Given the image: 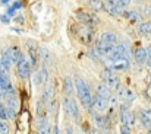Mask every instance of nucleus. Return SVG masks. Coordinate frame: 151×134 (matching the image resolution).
Returning a JSON list of instances; mask_svg holds the SVG:
<instances>
[{
    "label": "nucleus",
    "instance_id": "f257e3e1",
    "mask_svg": "<svg viewBox=\"0 0 151 134\" xmlns=\"http://www.w3.org/2000/svg\"><path fill=\"white\" fill-rule=\"evenodd\" d=\"M75 89H76L78 98H79L82 106L90 111L91 109V102H93V95H91V90H90V86L87 85V82L79 76L75 77Z\"/></svg>",
    "mask_w": 151,
    "mask_h": 134
},
{
    "label": "nucleus",
    "instance_id": "f03ea898",
    "mask_svg": "<svg viewBox=\"0 0 151 134\" xmlns=\"http://www.w3.org/2000/svg\"><path fill=\"white\" fill-rule=\"evenodd\" d=\"M107 66H109V70H111V72H125L129 69V58L122 57L117 60H110V61H107Z\"/></svg>",
    "mask_w": 151,
    "mask_h": 134
},
{
    "label": "nucleus",
    "instance_id": "7ed1b4c3",
    "mask_svg": "<svg viewBox=\"0 0 151 134\" xmlns=\"http://www.w3.org/2000/svg\"><path fill=\"white\" fill-rule=\"evenodd\" d=\"M16 64H18V76L21 79H28L29 72H31V61H29V58L22 55L21 60Z\"/></svg>",
    "mask_w": 151,
    "mask_h": 134
},
{
    "label": "nucleus",
    "instance_id": "20e7f679",
    "mask_svg": "<svg viewBox=\"0 0 151 134\" xmlns=\"http://www.w3.org/2000/svg\"><path fill=\"white\" fill-rule=\"evenodd\" d=\"M79 41L82 44H91L93 40H94V32L91 29V26H82V28H78V32H76Z\"/></svg>",
    "mask_w": 151,
    "mask_h": 134
},
{
    "label": "nucleus",
    "instance_id": "39448f33",
    "mask_svg": "<svg viewBox=\"0 0 151 134\" xmlns=\"http://www.w3.org/2000/svg\"><path fill=\"white\" fill-rule=\"evenodd\" d=\"M101 77H103V80L106 82V85L111 89H117L119 86H120V82H119V79L111 73V70H104L103 73H101Z\"/></svg>",
    "mask_w": 151,
    "mask_h": 134
},
{
    "label": "nucleus",
    "instance_id": "423d86ee",
    "mask_svg": "<svg viewBox=\"0 0 151 134\" xmlns=\"http://www.w3.org/2000/svg\"><path fill=\"white\" fill-rule=\"evenodd\" d=\"M63 106H65L66 114H68V115H70L73 120H78V118H79L78 106H76V104H75L70 98H65V99H63Z\"/></svg>",
    "mask_w": 151,
    "mask_h": 134
},
{
    "label": "nucleus",
    "instance_id": "0eeeda50",
    "mask_svg": "<svg viewBox=\"0 0 151 134\" xmlns=\"http://www.w3.org/2000/svg\"><path fill=\"white\" fill-rule=\"evenodd\" d=\"M91 108H94L99 112H104L109 108V99H106V98L96 93V96L93 98V102H91Z\"/></svg>",
    "mask_w": 151,
    "mask_h": 134
},
{
    "label": "nucleus",
    "instance_id": "6e6552de",
    "mask_svg": "<svg viewBox=\"0 0 151 134\" xmlns=\"http://www.w3.org/2000/svg\"><path fill=\"white\" fill-rule=\"evenodd\" d=\"M117 99H122L123 102H134L135 99H137V95H135V92L131 89H128V88H117Z\"/></svg>",
    "mask_w": 151,
    "mask_h": 134
},
{
    "label": "nucleus",
    "instance_id": "1a4fd4ad",
    "mask_svg": "<svg viewBox=\"0 0 151 134\" xmlns=\"http://www.w3.org/2000/svg\"><path fill=\"white\" fill-rule=\"evenodd\" d=\"M119 117H120L122 125H126V127H132L134 125V115H132V112L129 111L128 106H122Z\"/></svg>",
    "mask_w": 151,
    "mask_h": 134
},
{
    "label": "nucleus",
    "instance_id": "9d476101",
    "mask_svg": "<svg viewBox=\"0 0 151 134\" xmlns=\"http://www.w3.org/2000/svg\"><path fill=\"white\" fill-rule=\"evenodd\" d=\"M103 7L110 13V15H122L123 13V7H120L116 0H106V3H103Z\"/></svg>",
    "mask_w": 151,
    "mask_h": 134
},
{
    "label": "nucleus",
    "instance_id": "9b49d317",
    "mask_svg": "<svg viewBox=\"0 0 151 134\" xmlns=\"http://www.w3.org/2000/svg\"><path fill=\"white\" fill-rule=\"evenodd\" d=\"M38 55H40V58H41V61H43V64H44L46 67H51V66H53L54 58H53L51 52L47 48H43V47H41V48L38 50Z\"/></svg>",
    "mask_w": 151,
    "mask_h": 134
},
{
    "label": "nucleus",
    "instance_id": "f8f14e48",
    "mask_svg": "<svg viewBox=\"0 0 151 134\" xmlns=\"http://www.w3.org/2000/svg\"><path fill=\"white\" fill-rule=\"evenodd\" d=\"M47 80H49V73H47V69L43 67V69H40V70L35 73V76H34V83H35L37 86H43V85L47 83Z\"/></svg>",
    "mask_w": 151,
    "mask_h": 134
},
{
    "label": "nucleus",
    "instance_id": "ddd939ff",
    "mask_svg": "<svg viewBox=\"0 0 151 134\" xmlns=\"http://www.w3.org/2000/svg\"><path fill=\"white\" fill-rule=\"evenodd\" d=\"M76 18L82 22V23H85L87 26H93V25H96V23H99V19H97V16H94V15H90V13H82V12H79L78 15H76Z\"/></svg>",
    "mask_w": 151,
    "mask_h": 134
},
{
    "label": "nucleus",
    "instance_id": "4468645a",
    "mask_svg": "<svg viewBox=\"0 0 151 134\" xmlns=\"http://www.w3.org/2000/svg\"><path fill=\"white\" fill-rule=\"evenodd\" d=\"M113 47L114 45H110V44H107V43H103L101 40H99L97 43H96V52L99 54V55H101V57H106L111 50H113Z\"/></svg>",
    "mask_w": 151,
    "mask_h": 134
},
{
    "label": "nucleus",
    "instance_id": "2eb2a0df",
    "mask_svg": "<svg viewBox=\"0 0 151 134\" xmlns=\"http://www.w3.org/2000/svg\"><path fill=\"white\" fill-rule=\"evenodd\" d=\"M37 134H50V124H49V120L46 117H38Z\"/></svg>",
    "mask_w": 151,
    "mask_h": 134
},
{
    "label": "nucleus",
    "instance_id": "dca6fc26",
    "mask_svg": "<svg viewBox=\"0 0 151 134\" xmlns=\"http://www.w3.org/2000/svg\"><path fill=\"white\" fill-rule=\"evenodd\" d=\"M100 40L103 43H107V44H110V45H116V43L119 41V37L116 34H113V32H103Z\"/></svg>",
    "mask_w": 151,
    "mask_h": 134
},
{
    "label": "nucleus",
    "instance_id": "f3484780",
    "mask_svg": "<svg viewBox=\"0 0 151 134\" xmlns=\"http://www.w3.org/2000/svg\"><path fill=\"white\" fill-rule=\"evenodd\" d=\"M54 96V88L51 85H47L44 88V92H43V96H41V102L43 104H49Z\"/></svg>",
    "mask_w": 151,
    "mask_h": 134
},
{
    "label": "nucleus",
    "instance_id": "a211bd4d",
    "mask_svg": "<svg viewBox=\"0 0 151 134\" xmlns=\"http://www.w3.org/2000/svg\"><path fill=\"white\" fill-rule=\"evenodd\" d=\"M7 52H9V57H10V60H12L13 64H16V63L21 60V57H22V54H21V51H19L18 47H10V48H7Z\"/></svg>",
    "mask_w": 151,
    "mask_h": 134
},
{
    "label": "nucleus",
    "instance_id": "6ab92c4d",
    "mask_svg": "<svg viewBox=\"0 0 151 134\" xmlns=\"http://www.w3.org/2000/svg\"><path fill=\"white\" fill-rule=\"evenodd\" d=\"M139 118H141L142 124H144L147 128L151 127V109H142V111L139 112Z\"/></svg>",
    "mask_w": 151,
    "mask_h": 134
},
{
    "label": "nucleus",
    "instance_id": "aec40b11",
    "mask_svg": "<svg viewBox=\"0 0 151 134\" xmlns=\"http://www.w3.org/2000/svg\"><path fill=\"white\" fill-rule=\"evenodd\" d=\"M97 95H100V96L106 98V99H110V98H111V92H110V88H109L106 83L99 85V86H97Z\"/></svg>",
    "mask_w": 151,
    "mask_h": 134
},
{
    "label": "nucleus",
    "instance_id": "412c9836",
    "mask_svg": "<svg viewBox=\"0 0 151 134\" xmlns=\"http://www.w3.org/2000/svg\"><path fill=\"white\" fill-rule=\"evenodd\" d=\"M122 15H125V16H126L128 19H131L132 22H141V19H142L141 13L137 12V10H126V12H123Z\"/></svg>",
    "mask_w": 151,
    "mask_h": 134
},
{
    "label": "nucleus",
    "instance_id": "4be33fe9",
    "mask_svg": "<svg viewBox=\"0 0 151 134\" xmlns=\"http://www.w3.org/2000/svg\"><path fill=\"white\" fill-rule=\"evenodd\" d=\"M134 55H135V61H137V63H145V60H147V57H148L145 48H138Z\"/></svg>",
    "mask_w": 151,
    "mask_h": 134
},
{
    "label": "nucleus",
    "instance_id": "5701e85b",
    "mask_svg": "<svg viewBox=\"0 0 151 134\" xmlns=\"http://www.w3.org/2000/svg\"><path fill=\"white\" fill-rule=\"evenodd\" d=\"M138 31H139V34L144 35V37L151 35V22H142V23H139Z\"/></svg>",
    "mask_w": 151,
    "mask_h": 134
},
{
    "label": "nucleus",
    "instance_id": "b1692460",
    "mask_svg": "<svg viewBox=\"0 0 151 134\" xmlns=\"http://www.w3.org/2000/svg\"><path fill=\"white\" fill-rule=\"evenodd\" d=\"M94 120H96L97 125H99V127H101V128H106V127L109 125V124H107V121H109V120H107L106 117H101V115H96V117H94Z\"/></svg>",
    "mask_w": 151,
    "mask_h": 134
},
{
    "label": "nucleus",
    "instance_id": "393cba45",
    "mask_svg": "<svg viewBox=\"0 0 151 134\" xmlns=\"http://www.w3.org/2000/svg\"><path fill=\"white\" fill-rule=\"evenodd\" d=\"M72 90H73V88H72V80L70 79H65V93L66 95H72Z\"/></svg>",
    "mask_w": 151,
    "mask_h": 134
},
{
    "label": "nucleus",
    "instance_id": "a878e982",
    "mask_svg": "<svg viewBox=\"0 0 151 134\" xmlns=\"http://www.w3.org/2000/svg\"><path fill=\"white\" fill-rule=\"evenodd\" d=\"M0 134H9V125L6 120H1V118H0Z\"/></svg>",
    "mask_w": 151,
    "mask_h": 134
},
{
    "label": "nucleus",
    "instance_id": "bb28decb",
    "mask_svg": "<svg viewBox=\"0 0 151 134\" xmlns=\"http://www.w3.org/2000/svg\"><path fill=\"white\" fill-rule=\"evenodd\" d=\"M88 1V4L91 6V7H94V9H101L103 7V1L101 0H87Z\"/></svg>",
    "mask_w": 151,
    "mask_h": 134
},
{
    "label": "nucleus",
    "instance_id": "cd10ccee",
    "mask_svg": "<svg viewBox=\"0 0 151 134\" xmlns=\"http://www.w3.org/2000/svg\"><path fill=\"white\" fill-rule=\"evenodd\" d=\"M0 118L1 120H6V118H9V115H7V108L0 102Z\"/></svg>",
    "mask_w": 151,
    "mask_h": 134
},
{
    "label": "nucleus",
    "instance_id": "c85d7f7f",
    "mask_svg": "<svg viewBox=\"0 0 151 134\" xmlns=\"http://www.w3.org/2000/svg\"><path fill=\"white\" fill-rule=\"evenodd\" d=\"M116 3L120 6V7H126V6H129V3H131V0H116Z\"/></svg>",
    "mask_w": 151,
    "mask_h": 134
},
{
    "label": "nucleus",
    "instance_id": "c756f323",
    "mask_svg": "<svg viewBox=\"0 0 151 134\" xmlns=\"http://www.w3.org/2000/svg\"><path fill=\"white\" fill-rule=\"evenodd\" d=\"M120 134H131V127L122 125V127H120Z\"/></svg>",
    "mask_w": 151,
    "mask_h": 134
},
{
    "label": "nucleus",
    "instance_id": "7c9ffc66",
    "mask_svg": "<svg viewBox=\"0 0 151 134\" xmlns=\"http://www.w3.org/2000/svg\"><path fill=\"white\" fill-rule=\"evenodd\" d=\"M145 15L151 18V6H147V7H145Z\"/></svg>",
    "mask_w": 151,
    "mask_h": 134
},
{
    "label": "nucleus",
    "instance_id": "2f4dec72",
    "mask_svg": "<svg viewBox=\"0 0 151 134\" xmlns=\"http://www.w3.org/2000/svg\"><path fill=\"white\" fill-rule=\"evenodd\" d=\"M145 51H147V55H148V57H151V45H148V48H147Z\"/></svg>",
    "mask_w": 151,
    "mask_h": 134
},
{
    "label": "nucleus",
    "instance_id": "473e14b6",
    "mask_svg": "<svg viewBox=\"0 0 151 134\" xmlns=\"http://www.w3.org/2000/svg\"><path fill=\"white\" fill-rule=\"evenodd\" d=\"M19 7H21V3H18V1H16V3L13 4V9H19Z\"/></svg>",
    "mask_w": 151,
    "mask_h": 134
},
{
    "label": "nucleus",
    "instance_id": "72a5a7b5",
    "mask_svg": "<svg viewBox=\"0 0 151 134\" xmlns=\"http://www.w3.org/2000/svg\"><path fill=\"white\" fill-rule=\"evenodd\" d=\"M1 21H3V22H9V18H6V16H1Z\"/></svg>",
    "mask_w": 151,
    "mask_h": 134
},
{
    "label": "nucleus",
    "instance_id": "f704fd0d",
    "mask_svg": "<svg viewBox=\"0 0 151 134\" xmlns=\"http://www.w3.org/2000/svg\"><path fill=\"white\" fill-rule=\"evenodd\" d=\"M145 61H147V66H148V67H151V57L148 58V60H145Z\"/></svg>",
    "mask_w": 151,
    "mask_h": 134
},
{
    "label": "nucleus",
    "instance_id": "c9c22d12",
    "mask_svg": "<svg viewBox=\"0 0 151 134\" xmlns=\"http://www.w3.org/2000/svg\"><path fill=\"white\" fill-rule=\"evenodd\" d=\"M91 134H100V131H99V130H96V128H94V130H93V131H91Z\"/></svg>",
    "mask_w": 151,
    "mask_h": 134
},
{
    "label": "nucleus",
    "instance_id": "e433bc0d",
    "mask_svg": "<svg viewBox=\"0 0 151 134\" xmlns=\"http://www.w3.org/2000/svg\"><path fill=\"white\" fill-rule=\"evenodd\" d=\"M54 134H60V133H59V128H57V127H54Z\"/></svg>",
    "mask_w": 151,
    "mask_h": 134
},
{
    "label": "nucleus",
    "instance_id": "4c0bfd02",
    "mask_svg": "<svg viewBox=\"0 0 151 134\" xmlns=\"http://www.w3.org/2000/svg\"><path fill=\"white\" fill-rule=\"evenodd\" d=\"M65 134H72V128H69V130H68V131H66Z\"/></svg>",
    "mask_w": 151,
    "mask_h": 134
},
{
    "label": "nucleus",
    "instance_id": "58836bf2",
    "mask_svg": "<svg viewBox=\"0 0 151 134\" xmlns=\"http://www.w3.org/2000/svg\"><path fill=\"white\" fill-rule=\"evenodd\" d=\"M147 134H151V127H148V128H147Z\"/></svg>",
    "mask_w": 151,
    "mask_h": 134
},
{
    "label": "nucleus",
    "instance_id": "ea45409f",
    "mask_svg": "<svg viewBox=\"0 0 151 134\" xmlns=\"http://www.w3.org/2000/svg\"><path fill=\"white\" fill-rule=\"evenodd\" d=\"M1 1H3V3H7V1H9V0H1Z\"/></svg>",
    "mask_w": 151,
    "mask_h": 134
},
{
    "label": "nucleus",
    "instance_id": "a19ab883",
    "mask_svg": "<svg viewBox=\"0 0 151 134\" xmlns=\"http://www.w3.org/2000/svg\"><path fill=\"white\" fill-rule=\"evenodd\" d=\"M107 134H109V133H107Z\"/></svg>",
    "mask_w": 151,
    "mask_h": 134
}]
</instances>
